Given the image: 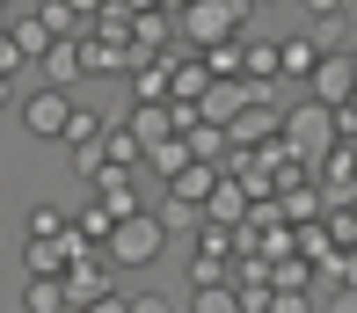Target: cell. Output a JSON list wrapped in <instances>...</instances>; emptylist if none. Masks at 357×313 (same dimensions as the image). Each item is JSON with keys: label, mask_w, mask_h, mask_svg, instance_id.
Wrapping results in <instances>:
<instances>
[{"label": "cell", "mask_w": 357, "mask_h": 313, "mask_svg": "<svg viewBox=\"0 0 357 313\" xmlns=\"http://www.w3.org/2000/svg\"><path fill=\"white\" fill-rule=\"evenodd\" d=\"M160 248H168V219L160 211H132V219H117V234H109V270H146Z\"/></svg>", "instance_id": "obj_1"}, {"label": "cell", "mask_w": 357, "mask_h": 313, "mask_svg": "<svg viewBox=\"0 0 357 313\" xmlns=\"http://www.w3.org/2000/svg\"><path fill=\"white\" fill-rule=\"evenodd\" d=\"M175 29H183V44H226L248 29V0H190Z\"/></svg>", "instance_id": "obj_2"}, {"label": "cell", "mask_w": 357, "mask_h": 313, "mask_svg": "<svg viewBox=\"0 0 357 313\" xmlns=\"http://www.w3.org/2000/svg\"><path fill=\"white\" fill-rule=\"evenodd\" d=\"M212 190H219V168H212V160H190L183 175H168V211H160V219H168V226H204Z\"/></svg>", "instance_id": "obj_3"}, {"label": "cell", "mask_w": 357, "mask_h": 313, "mask_svg": "<svg viewBox=\"0 0 357 313\" xmlns=\"http://www.w3.org/2000/svg\"><path fill=\"white\" fill-rule=\"evenodd\" d=\"M73 124V88H29L22 95V131L29 139H66Z\"/></svg>", "instance_id": "obj_4"}, {"label": "cell", "mask_w": 357, "mask_h": 313, "mask_svg": "<svg viewBox=\"0 0 357 313\" xmlns=\"http://www.w3.org/2000/svg\"><path fill=\"white\" fill-rule=\"evenodd\" d=\"M66 291H73V313H88L102 291H117V270H109V255H102V248H88V255L66 270Z\"/></svg>", "instance_id": "obj_5"}, {"label": "cell", "mask_w": 357, "mask_h": 313, "mask_svg": "<svg viewBox=\"0 0 357 313\" xmlns=\"http://www.w3.org/2000/svg\"><path fill=\"white\" fill-rule=\"evenodd\" d=\"M314 102H328V109H343L350 95H357V66H350V52H321V66H314Z\"/></svg>", "instance_id": "obj_6"}, {"label": "cell", "mask_w": 357, "mask_h": 313, "mask_svg": "<svg viewBox=\"0 0 357 313\" xmlns=\"http://www.w3.org/2000/svg\"><path fill=\"white\" fill-rule=\"evenodd\" d=\"M328 131H335V109H328V102H306V109H291V117H284V139L306 146V153L328 146Z\"/></svg>", "instance_id": "obj_7"}, {"label": "cell", "mask_w": 357, "mask_h": 313, "mask_svg": "<svg viewBox=\"0 0 357 313\" xmlns=\"http://www.w3.org/2000/svg\"><path fill=\"white\" fill-rule=\"evenodd\" d=\"M95 197H102V204L117 211V219H132V211H146V197H139V183H132V168H117V160H109V168L95 175Z\"/></svg>", "instance_id": "obj_8"}, {"label": "cell", "mask_w": 357, "mask_h": 313, "mask_svg": "<svg viewBox=\"0 0 357 313\" xmlns=\"http://www.w3.org/2000/svg\"><path fill=\"white\" fill-rule=\"evenodd\" d=\"M314 66H321V37L291 29V37L278 44V80H314Z\"/></svg>", "instance_id": "obj_9"}, {"label": "cell", "mask_w": 357, "mask_h": 313, "mask_svg": "<svg viewBox=\"0 0 357 313\" xmlns=\"http://www.w3.org/2000/svg\"><path fill=\"white\" fill-rule=\"evenodd\" d=\"M124 124H132V139H146V146H160V139L183 131V124H175V102H132V117H124Z\"/></svg>", "instance_id": "obj_10"}, {"label": "cell", "mask_w": 357, "mask_h": 313, "mask_svg": "<svg viewBox=\"0 0 357 313\" xmlns=\"http://www.w3.org/2000/svg\"><path fill=\"white\" fill-rule=\"evenodd\" d=\"M37 73H44V88H73V80L88 73V66H80V44H73V37H59L52 52L37 59Z\"/></svg>", "instance_id": "obj_11"}, {"label": "cell", "mask_w": 357, "mask_h": 313, "mask_svg": "<svg viewBox=\"0 0 357 313\" xmlns=\"http://www.w3.org/2000/svg\"><path fill=\"white\" fill-rule=\"evenodd\" d=\"M22 313H73L66 277H29V284H22Z\"/></svg>", "instance_id": "obj_12"}, {"label": "cell", "mask_w": 357, "mask_h": 313, "mask_svg": "<svg viewBox=\"0 0 357 313\" xmlns=\"http://www.w3.org/2000/svg\"><path fill=\"white\" fill-rule=\"evenodd\" d=\"M241 102H248V95H241V80H212V88H204V102H197V117H204V124H234Z\"/></svg>", "instance_id": "obj_13"}, {"label": "cell", "mask_w": 357, "mask_h": 313, "mask_svg": "<svg viewBox=\"0 0 357 313\" xmlns=\"http://www.w3.org/2000/svg\"><path fill=\"white\" fill-rule=\"evenodd\" d=\"M73 234L88 241V248H109V234H117V211L95 197V204H80V211H73Z\"/></svg>", "instance_id": "obj_14"}, {"label": "cell", "mask_w": 357, "mask_h": 313, "mask_svg": "<svg viewBox=\"0 0 357 313\" xmlns=\"http://www.w3.org/2000/svg\"><path fill=\"white\" fill-rule=\"evenodd\" d=\"M8 37H15V52H22V59H44V52H52V29H44V15H15V22H8Z\"/></svg>", "instance_id": "obj_15"}, {"label": "cell", "mask_w": 357, "mask_h": 313, "mask_svg": "<svg viewBox=\"0 0 357 313\" xmlns=\"http://www.w3.org/2000/svg\"><path fill=\"white\" fill-rule=\"evenodd\" d=\"M59 234H73V211L52 204V197H44V204H29V241H59Z\"/></svg>", "instance_id": "obj_16"}, {"label": "cell", "mask_w": 357, "mask_h": 313, "mask_svg": "<svg viewBox=\"0 0 357 313\" xmlns=\"http://www.w3.org/2000/svg\"><path fill=\"white\" fill-rule=\"evenodd\" d=\"M146 160H153V175H183V168H190V160H197V153H190V139H183V131H175V139L146 146Z\"/></svg>", "instance_id": "obj_17"}, {"label": "cell", "mask_w": 357, "mask_h": 313, "mask_svg": "<svg viewBox=\"0 0 357 313\" xmlns=\"http://www.w3.org/2000/svg\"><path fill=\"white\" fill-rule=\"evenodd\" d=\"M204 219H212V226H234V219H248V190L219 183V190H212V204H204Z\"/></svg>", "instance_id": "obj_18"}, {"label": "cell", "mask_w": 357, "mask_h": 313, "mask_svg": "<svg viewBox=\"0 0 357 313\" xmlns=\"http://www.w3.org/2000/svg\"><path fill=\"white\" fill-rule=\"evenodd\" d=\"M204 66H212V80L248 73V44H241V37H226V44H212V52H204Z\"/></svg>", "instance_id": "obj_19"}, {"label": "cell", "mask_w": 357, "mask_h": 313, "mask_svg": "<svg viewBox=\"0 0 357 313\" xmlns=\"http://www.w3.org/2000/svg\"><path fill=\"white\" fill-rule=\"evenodd\" d=\"M190 313H248V306H241V291H234V284H197Z\"/></svg>", "instance_id": "obj_20"}, {"label": "cell", "mask_w": 357, "mask_h": 313, "mask_svg": "<svg viewBox=\"0 0 357 313\" xmlns=\"http://www.w3.org/2000/svg\"><path fill=\"white\" fill-rule=\"evenodd\" d=\"M102 131H109V117H95L88 102H73V124H66V146H95V139H102Z\"/></svg>", "instance_id": "obj_21"}, {"label": "cell", "mask_w": 357, "mask_h": 313, "mask_svg": "<svg viewBox=\"0 0 357 313\" xmlns=\"http://www.w3.org/2000/svg\"><path fill=\"white\" fill-rule=\"evenodd\" d=\"M183 139H190V153H197V160H219V153H226V124H190Z\"/></svg>", "instance_id": "obj_22"}, {"label": "cell", "mask_w": 357, "mask_h": 313, "mask_svg": "<svg viewBox=\"0 0 357 313\" xmlns=\"http://www.w3.org/2000/svg\"><path fill=\"white\" fill-rule=\"evenodd\" d=\"M132 313H183L168 291H132Z\"/></svg>", "instance_id": "obj_23"}, {"label": "cell", "mask_w": 357, "mask_h": 313, "mask_svg": "<svg viewBox=\"0 0 357 313\" xmlns=\"http://www.w3.org/2000/svg\"><path fill=\"white\" fill-rule=\"evenodd\" d=\"M270 284H278V291H291V284H306V262H278V270H270Z\"/></svg>", "instance_id": "obj_24"}, {"label": "cell", "mask_w": 357, "mask_h": 313, "mask_svg": "<svg viewBox=\"0 0 357 313\" xmlns=\"http://www.w3.org/2000/svg\"><path fill=\"white\" fill-rule=\"evenodd\" d=\"M306 15H314V22H343V0H299Z\"/></svg>", "instance_id": "obj_25"}, {"label": "cell", "mask_w": 357, "mask_h": 313, "mask_svg": "<svg viewBox=\"0 0 357 313\" xmlns=\"http://www.w3.org/2000/svg\"><path fill=\"white\" fill-rule=\"evenodd\" d=\"M88 313H132V299H124V291H102V299H95Z\"/></svg>", "instance_id": "obj_26"}, {"label": "cell", "mask_w": 357, "mask_h": 313, "mask_svg": "<svg viewBox=\"0 0 357 313\" xmlns=\"http://www.w3.org/2000/svg\"><path fill=\"white\" fill-rule=\"evenodd\" d=\"M0 109H8V73H0Z\"/></svg>", "instance_id": "obj_27"}, {"label": "cell", "mask_w": 357, "mask_h": 313, "mask_svg": "<svg viewBox=\"0 0 357 313\" xmlns=\"http://www.w3.org/2000/svg\"><path fill=\"white\" fill-rule=\"evenodd\" d=\"M350 66H357V44H350Z\"/></svg>", "instance_id": "obj_28"}, {"label": "cell", "mask_w": 357, "mask_h": 313, "mask_svg": "<svg viewBox=\"0 0 357 313\" xmlns=\"http://www.w3.org/2000/svg\"><path fill=\"white\" fill-rule=\"evenodd\" d=\"M0 8H8V0H0Z\"/></svg>", "instance_id": "obj_29"}]
</instances>
